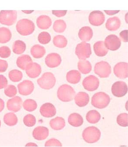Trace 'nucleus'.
I'll list each match as a JSON object with an SVG mask.
<instances>
[{
  "instance_id": "28",
  "label": "nucleus",
  "mask_w": 128,
  "mask_h": 147,
  "mask_svg": "<svg viewBox=\"0 0 128 147\" xmlns=\"http://www.w3.org/2000/svg\"><path fill=\"white\" fill-rule=\"evenodd\" d=\"M32 62L33 61L30 56L28 55H23L18 58L16 63L19 68L25 70L28 64Z\"/></svg>"
},
{
  "instance_id": "7",
  "label": "nucleus",
  "mask_w": 128,
  "mask_h": 147,
  "mask_svg": "<svg viewBox=\"0 0 128 147\" xmlns=\"http://www.w3.org/2000/svg\"><path fill=\"white\" fill-rule=\"evenodd\" d=\"M94 72L100 78H107L111 73V67L108 62L100 61L96 64Z\"/></svg>"
},
{
  "instance_id": "2",
  "label": "nucleus",
  "mask_w": 128,
  "mask_h": 147,
  "mask_svg": "<svg viewBox=\"0 0 128 147\" xmlns=\"http://www.w3.org/2000/svg\"><path fill=\"white\" fill-rule=\"evenodd\" d=\"M76 92L73 87L67 84H63L58 88L57 92V97L61 101L69 102L74 98Z\"/></svg>"
},
{
  "instance_id": "33",
  "label": "nucleus",
  "mask_w": 128,
  "mask_h": 147,
  "mask_svg": "<svg viewBox=\"0 0 128 147\" xmlns=\"http://www.w3.org/2000/svg\"><path fill=\"white\" fill-rule=\"evenodd\" d=\"M12 48L14 53L19 55L24 52L26 49V45L23 41L17 40L13 43Z\"/></svg>"
},
{
  "instance_id": "5",
  "label": "nucleus",
  "mask_w": 128,
  "mask_h": 147,
  "mask_svg": "<svg viewBox=\"0 0 128 147\" xmlns=\"http://www.w3.org/2000/svg\"><path fill=\"white\" fill-rule=\"evenodd\" d=\"M38 84L44 90H49L54 87L56 80L53 74L51 72L44 73L39 79H38Z\"/></svg>"
},
{
  "instance_id": "19",
  "label": "nucleus",
  "mask_w": 128,
  "mask_h": 147,
  "mask_svg": "<svg viewBox=\"0 0 128 147\" xmlns=\"http://www.w3.org/2000/svg\"><path fill=\"white\" fill-rule=\"evenodd\" d=\"M49 129L46 127L38 126L35 128L33 131V136L38 141L45 140L49 136Z\"/></svg>"
},
{
  "instance_id": "23",
  "label": "nucleus",
  "mask_w": 128,
  "mask_h": 147,
  "mask_svg": "<svg viewBox=\"0 0 128 147\" xmlns=\"http://www.w3.org/2000/svg\"><path fill=\"white\" fill-rule=\"evenodd\" d=\"M121 21L117 17L109 18L106 24V28L109 31H116L120 28Z\"/></svg>"
},
{
  "instance_id": "29",
  "label": "nucleus",
  "mask_w": 128,
  "mask_h": 147,
  "mask_svg": "<svg viewBox=\"0 0 128 147\" xmlns=\"http://www.w3.org/2000/svg\"><path fill=\"white\" fill-rule=\"evenodd\" d=\"M78 69L82 74H87L92 70V65L88 60L80 59L78 63Z\"/></svg>"
},
{
  "instance_id": "26",
  "label": "nucleus",
  "mask_w": 128,
  "mask_h": 147,
  "mask_svg": "<svg viewBox=\"0 0 128 147\" xmlns=\"http://www.w3.org/2000/svg\"><path fill=\"white\" fill-rule=\"evenodd\" d=\"M51 128L54 130L63 129L66 125L65 121L62 117H57L51 120L50 121Z\"/></svg>"
},
{
  "instance_id": "11",
  "label": "nucleus",
  "mask_w": 128,
  "mask_h": 147,
  "mask_svg": "<svg viewBox=\"0 0 128 147\" xmlns=\"http://www.w3.org/2000/svg\"><path fill=\"white\" fill-rule=\"evenodd\" d=\"M111 90L113 96L117 97H122L128 92V86L124 82H116L113 85Z\"/></svg>"
},
{
  "instance_id": "52",
  "label": "nucleus",
  "mask_w": 128,
  "mask_h": 147,
  "mask_svg": "<svg viewBox=\"0 0 128 147\" xmlns=\"http://www.w3.org/2000/svg\"><path fill=\"white\" fill-rule=\"evenodd\" d=\"M22 11L24 13H27V14H29V13H31L34 11H33V10L32 11H23V10H22Z\"/></svg>"
},
{
  "instance_id": "27",
  "label": "nucleus",
  "mask_w": 128,
  "mask_h": 147,
  "mask_svg": "<svg viewBox=\"0 0 128 147\" xmlns=\"http://www.w3.org/2000/svg\"><path fill=\"white\" fill-rule=\"evenodd\" d=\"M66 78L69 83L76 84L79 82L81 80V74L77 70H70L67 73Z\"/></svg>"
},
{
  "instance_id": "22",
  "label": "nucleus",
  "mask_w": 128,
  "mask_h": 147,
  "mask_svg": "<svg viewBox=\"0 0 128 147\" xmlns=\"http://www.w3.org/2000/svg\"><path fill=\"white\" fill-rule=\"evenodd\" d=\"M52 23L51 18L47 15H41L36 19V24L40 29H48L51 26Z\"/></svg>"
},
{
  "instance_id": "13",
  "label": "nucleus",
  "mask_w": 128,
  "mask_h": 147,
  "mask_svg": "<svg viewBox=\"0 0 128 147\" xmlns=\"http://www.w3.org/2000/svg\"><path fill=\"white\" fill-rule=\"evenodd\" d=\"M128 63L120 62L115 65L113 69L114 74L118 78L125 79L128 76Z\"/></svg>"
},
{
  "instance_id": "41",
  "label": "nucleus",
  "mask_w": 128,
  "mask_h": 147,
  "mask_svg": "<svg viewBox=\"0 0 128 147\" xmlns=\"http://www.w3.org/2000/svg\"><path fill=\"white\" fill-rule=\"evenodd\" d=\"M24 125L29 127H33L36 123V119L34 115L28 114L24 116L23 119Z\"/></svg>"
},
{
  "instance_id": "35",
  "label": "nucleus",
  "mask_w": 128,
  "mask_h": 147,
  "mask_svg": "<svg viewBox=\"0 0 128 147\" xmlns=\"http://www.w3.org/2000/svg\"><path fill=\"white\" fill-rule=\"evenodd\" d=\"M53 42L54 46L58 48H64L67 45V38L63 35L56 36L53 38Z\"/></svg>"
},
{
  "instance_id": "14",
  "label": "nucleus",
  "mask_w": 128,
  "mask_h": 147,
  "mask_svg": "<svg viewBox=\"0 0 128 147\" xmlns=\"http://www.w3.org/2000/svg\"><path fill=\"white\" fill-rule=\"evenodd\" d=\"M18 88L21 95L26 96L30 95L34 91V86L31 81L25 80L18 84Z\"/></svg>"
},
{
  "instance_id": "3",
  "label": "nucleus",
  "mask_w": 128,
  "mask_h": 147,
  "mask_svg": "<svg viewBox=\"0 0 128 147\" xmlns=\"http://www.w3.org/2000/svg\"><path fill=\"white\" fill-rule=\"evenodd\" d=\"M110 102V98L104 92L95 93L92 98L91 104L94 107L102 109L106 107Z\"/></svg>"
},
{
  "instance_id": "43",
  "label": "nucleus",
  "mask_w": 128,
  "mask_h": 147,
  "mask_svg": "<svg viewBox=\"0 0 128 147\" xmlns=\"http://www.w3.org/2000/svg\"><path fill=\"white\" fill-rule=\"evenodd\" d=\"M11 54L10 48L7 46H2L0 47V57L2 58H7Z\"/></svg>"
},
{
  "instance_id": "9",
  "label": "nucleus",
  "mask_w": 128,
  "mask_h": 147,
  "mask_svg": "<svg viewBox=\"0 0 128 147\" xmlns=\"http://www.w3.org/2000/svg\"><path fill=\"white\" fill-rule=\"evenodd\" d=\"M100 85V81L96 76L90 75L86 77L83 81V86L86 90L93 92L96 90Z\"/></svg>"
},
{
  "instance_id": "53",
  "label": "nucleus",
  "mask_w": 128,
  "mask_h": 147,
  "mask_svg": "<svg viewBox=\"0 0 128 147\" xmlns=\"http://www.w3.org/2000/svg\"><path fill=\"white\" fill-rule=\"evenodd\" d=\"M1 120H0V127H1Z\"/></svg>"
},
{
  "instance_id": "48",
  "label": "nucleus",
  "mask_w": 128,
  "mask_h": 147,
  "mask_svg": "<svg viewBox=\"0 0 128 147\" xmlns=\"http://www.w3.org/2000/svg\"><path fill=\"white\" fill-rule=\"evenodd\" d=\"M128 30H123L119 34V36L122 40L124 42H128Z\"/></svg>"
},
{
  "instance_id": "36",
  "label": "nucleus",
  "mask_w": 128,
  "mask_h": 147,
  "mask_svg": "<svg viewBox=\"0 0 128 147\" xmlns=\"http://www.w3.org/2000/svg\"><path fill=\"white\" fill-rule=\"evenodd\" d=\"M23 107L24 109L26 111L31 112L36 109L38 107V105L35 100L31 99H28L24 102Z\"/></svg>"
},
{
  "instance_id": "37",
  "label": "nucleus",
  "mask_w": 128,
  "mask_h": 147,
  "mask_svg": "<svg viewBox=\"0 0 128 147\" xmlns=\"http://www.w3.org/2000/svg\"><path fill=\"white\" fill-rule=\"evenodd\" d=\"M67 28L66 22L63 20H58L54 22L53 29L57 33H63Z\"/></svg>"
},
{
  "instance_id": "17",
  "label": "nucleus",
  "mask_w": 128,
  "mask_h": 147,
  "mask_svg": "<svg viewBox=\"0 0 128 147\" xmlns=\"http://www.w3.org/2000/svg\"><path fill=\"white\" fill-rule=\"evenodd\" d=\"M22 103V99L20 97H13V98L8 100L7 103V107L9 111L17 113L21 110Z\"/></svg>"
},
{
  "instance_id": "24",
  "label": "nucleus",
  "mask_w": 128,
  "mask_h": 147,
  "mask_svg": "<svg viewBox=\"0 0 128 147\" xmlns=\"http://www.w3.org/2000/svg\"><path fill=\"white\" fill-rule=\"evenodd\" d=\"M94 49L96 55L98 57H104L108 52V50L105 46L104 42L102 41H99L95 43Z\"/></svg>"
},
{
  "instance_id": "20",
  "label": "nucleus",
  "mask_w": 128,
  "mask_h": 147,
  "mask_svg": "<svg viewBox=\"0 0 128 147\" xmlns=\"http://www.w3.org/2000/svg\"><path fill=\"white\" fill-rule=\"evenodd\" d=\"M74 100L77 106L80 107H83L89 103L90 96L86 92H80L75 96Z\"/></svg>"
},
{
  "instance_id": "21",
  "label": "nucleus",
  "mask_w": 128,
  "mask_h": 147,
  "mask_svg": "<svg viewBox=\"0 0 128 147\" xmlns=\"http://www.w3.org/2000/svg\"><path fill=\"white\" fill-rule=\"evenodd\" d=\"M79 39L83 42H86L90 40L93 36V31L90 27H83L79 30L78 33Z\"/></svg>"
},
{
  "instance_id": "38",
  "label": "nucleus",
  "mask_w": 128,
  "mask_h": 147,
  "mask_svg": "<svg viewBox=\"0 0 128 147\" xmlns=\"http://www.w3.org/2000/svg\"><path fill=\"white\" fill-rule=\"evenodd\" d=\"M9 79L13 82H18L23 78V74L20 70L13 69L11 70L8 74Z\"/></svg>"
},
{
  "instance_id": "34",
  "label": "nucleus",
  "mask_w": 128,
  "mask_h": 147,
  "mask_svg": "<svg viewBox=\"0 0 128 147\" xmlns=\"http://www.w3.org/2000/svg\"><path fill=\"white\" fill-rule=\"evenodd\" d=\"M4 121L7 125L13 126L17 125L18 123V117L14 113H8L6 114L4 116Z\"/></svg>"
},
{
  "instance_id": "18",
  "label": "nucleus",
  "mask_w": 128,
  "mask_h": 147,
  "mask_svg": "<svg viewBox=\"0 0 128 147\" xmlns=\"http://www.w3.org/2000/svg\"><path fill=\"white\" fill-rule=\"evenodd\" d=\"M40 114L45 118H51L56 114L57 110L54 105L51 103H46L42 105L40 110Z\"/></svg>"
},
{
  "instance_id": "30",
  "label": "nucleus",
  "mask_w": 128,
  "mask_h": 147,
  "mask_svg": "<svg viewBox=\"0 0 128 147\" xmlns=\"http://www.w3.org/2000/svg\"><path fill=\"white\" fill-rule=\"evenodd\" d=\"M30 53L35 58H41L45 54V48L40 45H36L31 47Z\"/></svg>"
},
{
  "instance_id": "40",
  "label": "nucleus",
  "mask_w": 128,
  "mask_h": 147,
  "mask_svg": "<svg viewBox=\"0 0 128 147\" xmlns=\"http://www.w3.org/2000/svg\"><path fill=\"white\" fill-rule=\"evenodd\" d=\"M51 35L47 32H42L39 34L38 40L40 44L42 45H46L51 41Z\"/></svg>"
},
{
  "instance_id": "46",
  "label": "nucleus",
  "mask_w": 128,
  "mask_h": 147,
  "mask_svg": "<svg viewBox=\"0 0 128 147\" xmlns=\"http://www.w3.org/2000/svg\"><path fill=\"white\" fill-rule=\"evenodd\" d=\"M8 68V63L6 60L0 59V73L5 72Z\"/></svg>"
},
{
  "instance_id": "4",
  "label": "nucleus",
  "mask_w": 128,
  "mask_h": 147,
  "mask_svg": "<svg viewBox=\"0 0 128 147\" xmlns=\"http://www.w3.org/2000/svg\"><path fill=\"white\" fill-rule=\"evenodd\" d=\"M83 139L88 143H94L98 142L101 137L100 130L94 126L87 127L83 131Z\"/></svg>"
},
{
  "instance_id": "45",
  "label": "nucleus",
  "mask_w": 128,
  "mask_h": 147,
  "mask_svg": "<svg viewBox=\"0 0 128 147\" xmlns=\"http://www.w3.org/2000/svg\"><path fill=\"white\" fill-rule=\"evenodd\" d=\"M8 81L4 76L0 75V90L5 88L7 85Z\"/></svg>"
},
{
  "instance_id": "32",
  "label": "nucleus",
  "mask_w": 128,
  "mask_h": 147,
  "mask_svg": "<svg viewBox=\"0 0 128 147\" xmlns=\"http://www.w3.org/2000/svg\"><path fill=\"white\" fill-rule=\"evenodd\" d=\"M100 119V114L96 110H90L86 114V120L91 124L97 123L99 122Z\"/></svg>"
},
{
  "instance_id": "49",
  "label": "nucleus",
  "mask_w": 128,
  "mask_h": 147,
  "mask_svg": "<svg viewBox=\"0 0 128 147\" xmlns=\"http://www.w3.org/2000/svg\"><path fill=\"white\" fill-rule=\"evenodd\" d=\"M105 12L108 15H113L114 14L118 13L120 11L119 10H115V11H108V10H104Z\"/></svg>"
},
{
  "instance_id": "6",
  "label": "nucleus",
  "mask_w": 128,
  "mask_h": 147,
  "mask_svg": "<svg viewBox=\"0 0 128 147\" xmlns=\"http://www.w3.org/2000/svg\"><path fill=\"white\" fill-rule=\"evenodd\" d=\"M17 12L14 10H2L0 12V23L7 26L14 24L17 20Z\"/></svg>"
},
{
  "instance_id": "50",
  "label": "nucleus",
  "mask_w": 128,
  "mask_h": 147,
  "mask_svg": "<svg viewBox=\"0 0 128 147\" xmlns=\"http://www.w3.org/2000/svg\"><path fill=\"white\" fill-rule=\"evenodd\" d=\"M5 108V102L3 99L0 98V113L4 110Z\"/></svg>"
},
{
  "instance_id": "12",
  "label": "nucleus",
  "mask_w": 128,
  "mask_h": 147,
  "mask_svg": "<svg viewBox=\"0 0 128 147\" xmlns=\"http://www.w3.org/2000/svg\"><path fill=\"white\" fill-rule=\"evenodd\" d=\"M89 20L90 24L93 26H100L105 22V15L101 11H93L89 15Z\"/></svg>"
},
{
  "instance_id": "25",
  "label": "nucleus",
  "mask_w": 128,
  "mask_h": 147,
  "mask_svg": "<svg viewBox=\"0 0 128 147\" xmlns=\"http://www.w3.org/2000/svg\"><path fill=\"white\" fill-rule=\"evenodd\" d=\"M68 122L72 126L78 127L83 125L84 119L83 117L79 114L73 113L69 116Z\"/></svg>"
},
{
  "instance_id": "44",
  "label": "nucleus",
  "mask_w": 128,
  "mask_h": 147,
  "mask_svg": "<svg viewBox=\"0 0 128 147\" xmlns=\"http://www.w3.org/2000/svg\"><path fill=\"white\" fill-rule=\"evenodd\" d=\"M45 147H62L61 143L55 138H51L46 142Z\"/></svg>"
},
{
  "instance_id": "8",
  "label": "nucleus",
  "mask_w": 128,
  "mask_h": 147,
  "mask_svg": "<svg viewBox=\"0 0 128 147\" xmlns=\"http://www.w3.org/2000/svg\"><path fill=\"white\" fill-rule=\"evenodd\" d=\"M75 53L79 59L88 58L92 54L90 45L84 42L78 44L76 47Z\"/></svg>"
},
{
  "instance_id": "39",
  "label": "nucleus",
  "mask_w": 128,
  "mask_h": 147,
  "mask_svg": "<svg viewBox=\"0 0 128 147\" xmlns=\"http://www.w3.org/2000/svg\"><path fill=\"white\" fill-rule=\"evenodd\" d=\"M128 114L126 113L120 114L117 118V122L122 127H127L128 126Z\"/></svg>"
},
{
  "instance_id": "15",
  "label": "nucleus",
  "mask_w": 128,
  "mask_h": 147,
  "mask_svg": "<svg viewBox=\"0 0 128 147\" xmlns=\"http://www.w3.org/2000/svg\"><path fill=\"white\" fill-rule=\"evenodd\" d=\"M62 62L61 57L57 53H50L47 55L45 59V62L47 67L51 68L60 66Z\"/></svg>"
},
{
  "instance_id": "16",
  "label": "nucleus",
  "mask_w": 128,
  "mask_h": 147,
  "mask_svg": "<svg viewBox=\"0 0 128 147\" xmlns=\"http://www.w3.org/2000/svg\"><path fill=\"white\" fill-rule=\"evenodd\" d=\"M27 75L31 78H36L38 77L41 74L42 69L39 64L36 63H30L28 64L25 69Z\"/></svg>"
},
{
  "instance_id": "1",
  "label": "nucleus",
  "mask_w": 128,
  "mask_h": 147,
  "mask_svg": "<svg viewBox=\"0 0 128 147\" xmlns=\"http://www.w3.org/2000/svg\"><path fill=\"white\" fill-rule=\"evenodd\" d=\"M34 24L28 19L20 20L16 24V29L19 34L22 36L29 35L35 30Z\"/></svg>"
},
{
  "instance_id": "31",
  "label": "nucleus",
  "mask_w": 128,
  "mask_h": 147,
  "mask_svg": "<svg viewBox=\"0 0 128 147\" xmlns=\"http://www.w3.org/2000/svg\"><path fill=\"white\" fill-rule=\"evenodd\" d=\"M12 34L11 30L5 27L0 28V43L5 44L11 40Z\"/></svg>"
},
{
  "instance_id": "42",
  "label": "nucleus",
  "mask_w": 128,
  "mask_h": 147,
  "mask_svg": "<svg viewBox=\"0 0 128 147\" xmlns=\"http://www.w3.org/2000/svg\"><path fill=\"white\" fill-rule=\"evenodd\" d=\"M6 96L9 97H13L16 96L17 93V90L16 87L12 85H9L5 88L4 91Z\"/></svg>"
},
{
  "instance_id": "10",
  "label": "nucleus",
  "mask_w": 128,
  "mask_h": 147,
  "mask_svg": "<svg viewBox=\"0 0 128 147\" xmlns=\"http://www.w3.org/2000/svg\"><path fill=\"white\" fill-rule=\"evenodd\" d=\"M104 42L107 49L110 51H117L121 47V40L115 34L108 36Z\"/></svg>"
},
{
  "instance_id": "51",
  "label": "nucleus",
  "mask_w": 128,
  "mask_h": 147,
  "mask_svg": "<svg viewBox=\"0 0 128 147\" xmlns=\"http://www.w3.org/2000/svg\"><path fill=\"white\" fill-rule=\"evenodd\" d=\"M25 146L26 147H28H28H38V145L34 143H29L27 144Z\"/></svg>"
},
{
  "instance_id": "47",
  "label": "nucleus",
  "mask_w": 128,
  "mask_h": 147,
  "mask_svg": "<svg viewBox=\"0 0 128 147\" xmlns=\"http://www.w3.org/2000/svg\"><path fill=\"white\" fill-rule=\"evenodd\" d=\"M67 13V10H60V11L53 10L52 11L53 14L59 18L65 16Z\"/></svg>"
}]
</instances>
